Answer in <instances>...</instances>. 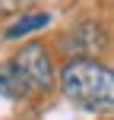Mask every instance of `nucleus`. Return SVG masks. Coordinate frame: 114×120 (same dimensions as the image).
Here are the masks:
<instances>
[{
	"instance_id": "nucleus-4",
	"label": "nucleus",
	"mask_w": 114,
	"mask_h": 120,
	"mask_svg": "<svg viewBox=\"0 0 114 120\" xmlns=\"http://www.w3.org/2000/svg\"><path fill=\"white\" fill-rule=\"evenodd\" d=\"M48 22H51V13H22V16L6 29V41H19V38H25V35H32V32L44 29Z\"/></svg>"
},
{
	"instance_id": "nucleus-6",
	"label": "nucleus",
	"mask_w": 114,
	"mask_h": 120,
	"mask_svg": "<svg viewBox=\"0 0 114 120\" xmlns=\"http://www.w3.org/2000/svg\"><path fill=\"white\" fill-rule=\"evenodd\" d=\"M25 0H0V10H19Z\"/></svg>"
},
{
	"instance_id": "nucleus-2",
	"label": "nucleus",
	"mask_w": 114,
	"mask_h": 120,
	"mask_svg": "<svg viewBox=\"0 0 114 120\" xmlns=\"http://www.w3.org/2000/svg\"><path fill=\"white\" fill-rule=\"evenodd\" d=\"M10 66L16 70V76L22 79L25 92H48L51 82H54V63H51V54H48V48L38 44V41L25 44V48L10 60Z\"/></svg>"
},
{
	"instance_id": "nucleus-1",
	"label": "nucleus",
	"mask_w": 114,
	"mask_h": 120,
	"mask_svg": "<svg viewBox=\"0 0 114 120\" xmlns=\"http://www.w3.org/2000/svg\"><path fill=\"white\" fill-rule=\"evenodd\" d=\"M60 89L73 104L86 111H111L114 101V73L95 57H73L60 70Z\"/></svg>"
},
{
	"instance_id": "nucleus-5",
	"label": "nucleus",
	"mask_w": 114,
	"mask_h": 120,
	"mask_svg": "<svg viewBox=\"0 0 114 120\" xmlns=\"http://www.w3.org/2000/svg\"><path fill=\"white\" fill-rule=\"evenodd\" d=\"M0 95L10 98V101H16V98H25V95H29V92H25V85H22V79L16 76V70H13L10 63L0 66Z\"/></svg>"
},
{
	"instance_id": "nucleus-3",
	"label": "nucleus",
	"mask_w": 114,
	"mask_h": 120,
	"mask_svg": "<svg viewBox=\"0 0 114 120\" xmlns=\"http://www.w3.org/2000/svg\"><path fill=\"white\" fill-rule=\"evenodd\" d=\"M102 44H105V32L98 29L95 22H79V25H73V29L63 35V48L73 51L76 57H92V54H98Z\"/></svg>"
}]
</instances>
